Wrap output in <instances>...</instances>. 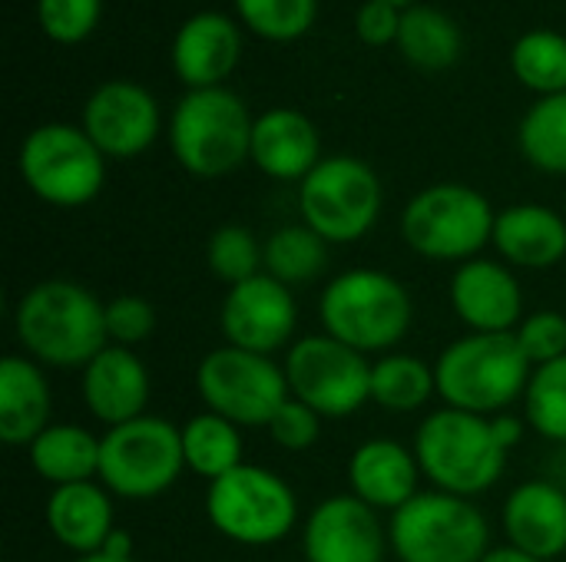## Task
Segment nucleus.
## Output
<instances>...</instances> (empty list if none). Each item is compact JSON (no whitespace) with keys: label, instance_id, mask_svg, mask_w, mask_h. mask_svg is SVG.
I'll return each instance as SVG.
<instances>
[{"label":"nucleus","instance_id":"obj_1","mask_svg":"<svg viewBox=\"0 0 566 562\" xmlns=\"http://www.w3.org/2000/svg\"><path fill=\"white\" fill-rule=\"evenodd\" d=\"M13 331L27 358L50 368H86L109 344L106 305L66 278L27 288L13 308Z\"/></svg>","mask_w":566,"mask_h":562},{"label":"nucleus","instance_id":"obj_2","mask_svg":"<svg viewBox=\"0 0 566 562\" xmlns=\"http://www.w3.org/2000/svg\"><path fill=\"white\" fill-rule=\"evenodd\" d=\"M325 335L361 351L388 354L411 328L415 305L408 288L378 268H352L335 275L318 301Z\"/></svg>","mask_w":566,"mask_h":562},{"label":"nucleus","instance_id":"obj_3","mask_svg":"<svg viewBox=\"0 0 566 562\" xmlns=\"http://www.w3.org/2000/svg\"><path fill=\"white\" fill-rule=\"evenodd\" d=\"M507 454L511 450L497 437L494 421L454 407L428 414L415 434L421 474L434 484V490L468 500L488 494L501 480Z\"/></svg>","mask_w":566,"mask_h":562},{"label":"nucleus","instance_id":"obj_4","mask_svg":"<svg viewBox=\"0 0 566 562\" xmlns=\"http://www.w3.org/2000/svg\"><path fill=\"white\" fill-rule=\"evenodd\" d=\"M534 364L511 335H464L434 361L438 397L468 414H497L524 397Z\"/></svg>","mask_w":566,"mask_h":562},{"label":"nucleus","instance_id":"obj_5","mask_svg":"<svg viewBox=\"0 0 566 562\" xmlns=\"http://www.w3.org/2000/svg\"><path fill=\"white\" fill-rule=\"evenodd\" d=\"M252 126L255 119L235 93L222 86L192 89L172 113L169 146L186 172L219 179L252 156Z\"/></svg>","mask_w":566,"mask_h":562},{"label":"nucleus","instance_id":"obj_6","mask_svg":"<svg viewBox=\"0 0 566 562\" xmlns=\"http://www.w3.org/2000/svg\"><path fill=\"white\" fill-rule=\"evenodd\" d=\"M497 212L491 202L461 182L421 189L401 212V235L411 252L431 262H471L494 238Z\"/></svg>","mask_w":566,"mask_h":562},{"label":"nucleus","instance_id":"obj_7","mask_svg":"<svg viewBox=\"0 0 566 562\" xmlns=\"http://www.w3.org/2000/svg\"><path fill=\"white\" fill-rule=\"evenodd\" d=\"M388 540L398 562H481L491 550L484 513L444 490H424L395 510Z\"/></svg>","mask_w":566,"mask_h":562},{"label":"nucleus","instance_id":"obj_8","mask_svg":"<svg viewBox=\"0 0 566 562\" xmlns=\"http://www.w3.org/2000/svg\"><path fill=\"white\" fill-rule=\"evenodd\" d=\"M186 470L182 427L166 417H136L99 437V484L123 500H153Z\"/></svg>","mask_w":566,"mask_h":562},{"label":"nucleus","instance_id":"obj_9","mask_svg":"<svg viewBox=\"0 0 566 562\" xmlns=\"http://www.w3.org/2000/svg\"><path fill=\"white\" fill-rule=\"evenodd\" d=\"M206 513L212 527L239 547H275L292 533L298 500L279 474L242 464L209 484Z\"/></svg>","mask_w":566,"mask_h":562},{"label":"nucleus","instance_id":"obj_10","mask_svg":"<svg viewBox=\"0 0 566 562\" xmlns=\"http://www.w3.org/2000/svg\"><path fill=\"white\" fill-rule=\"evenodd\" d=\"M17 166L27 189L56 209L93 202L106 182V156L83 129L66 123L36 126L23 139Z\"/></svg>","mask_w":566,"mask_h":562},{"label":"nucleus","instance_id":"obj_11","mask_svg":"<svg viewBox=\"0 0 566 562\" xmlns=\"http://www.w3.org/2000/svg\"><path fill=\"white\" fill-rule=\"evenodd\" d=\"M196 391L206 411L235 427H269L275 411L292 397L285 368L242 348H212L196 368Z\"/></svg>","mask_w":566,"mask_h":562},{"label":"nucleus","instance_id":"obj_12","mask_svg":"<svg viewBox=\"0 0 566 562\" xmlns=\"http://www.w3.org/2000/svg\"><path fill=\"white\" fill-rule=\"evenodd\" d=\"M298 209L312 232L328 245L365 238L381 215V182L355 156L322 159L298 189Z\"/></svg>","mask_w":566,"mask_h":562},{"label":"nucleus","instance_id":"obj_13","mask_svg":"<svg viewBox=\"0 0 566 562\" xmlns=\"http://www.w3.org/2000/svg\"><path fill=\"white\" fill-rule=\"evenodd\" d=\"M285 378L295 401L322 417H352L371 401L368 354L335 341L332 335L298 338L285 354Z\"/></svg>","mask_w":566,"mask_h":562},{"label":"nucleus","instance_id":"obj_14","mask_svg":"<svg viewBox=\"0 0 566 562\" xmlns=\"http://www.w3.org/2000/svg\"><path fill=\"white\" fill-rule=\"evenodd\" d=\"M219 321L226 344L272 358L275 351L292 344V335L298 328V308L292 288L262 272L229 288Z\"/></svg>","mask_w":566,"mask_h":562},{"label":"nucleus","instance_id":"obj_15","mask_svg":"<svg viewBox=\"0 0 566 562\" xmlns=\"http://www.w3.org/2000/svg\"><path fill=\"white\" fill-rule=\"evenodd\" d=\"M83 132L103 156L133 159L159 136V106L149 89L116 79L103 83L83 109Z\"/></svg>","mask_w":566,"mask_h":562},{"label":"nucleus","instance_id":"obj_16","mask_svg":"<svg viewBox=\"0 0 566 562\" xmlns=\"http://www.w3.org/2000/svg\"><path fill=\"white\" fill-rule=\"evenodd\" d=\"M305 562H381L385 530L378 513L355 494L322 500L302 533Z\"/></svg>","mask_w":566,"mask_h":562},{"label":"nucleus","instance_id":"obj_17","mask_svg":"<svg viewBox=\"0 0 566 562\" xmlns=\"http://www.w3.org/2000/svg\"><path fill=\"white\" fill-rule=\"evenodd\" d=\"M451 308L474 335H511L524 321V295L511 268L471 258L451 278Z\"/></svg>","mask_w":566,"mask_h":562},{"label":"nucleus","instance_id":"obj_18","mask_svg":"<svg viewBox=\"0 0 566 562\" xmlns=\"http://www.w3.org/2000/svg\"><path fill=\"white\" fill-rule=\"evenodd\" d=\"M80 391L86 411L109 427L143 417L149 404V371L133 354V348L106 344L80 374Z\"/></svg>","mask_w":566,"mask_h":562},{"label":"nucleus","instance_id":"obj_19","mask_svg":"<svg viewBox=\"0 0 566 562\" xmlns=\"http://www.w3.org/2000/svg\"><path fill=\"white\" fill-rule=\"evenodd\" d=\"M507 543L541 562L566 553V494L551 480H527L504 503Z\"/></svg>","mask_w":566,"mask_h":562},{"label":"nucleus","instance_id":"obj_20","mask_svg":"<svg viewBox=\"0 0 566 562\" xmlns=\"http://www.w3.org/2000/svg\"><path fill=\"white\" fill-rule=\"evenodd\" d=\"M242 56L239 26L222 13H196L189 17L172 43V66L176 76L192 89L219 86Z\"/></svg>","mask_w":566,"mask_h":562},{"label":"nucleus","instance_id":"obj_21","mask_svg":"<svg viewBox=\"0 0 566 562\" xmlns=\"http://www.w3.org/2000/svg\"><path fill=\"white\" fill-rule=\"evenodd\" d=\"M418 480L421 464L415 450L388 437L365 441L348 460L352 494L371 510H401L408 500L418 497Z\"/></svg>","mask_w":566,"mask_h":562},{"label":"nucleus","instance_id":"obj_22","mask_svg":"<svg viewBox=\"0 0 566 562\" xmlns=\"http://www.w3.org/2000/svg\"><path fill=\"white\" fill-rule=\"evenodd\" d=\"M322 139L315 123L298 109H269L252 126V162L282 182L305 179L322 159Z\"/></svg>","mask_w":566,"mask_h":562},{"label":"nucleus","instance_id":"obj_23","mask_svg":"<svg viewBox=\"0 0 566 562\" xmlns=\"http://www.w3.org/2000/svg\"><path fill=\"white\" fill-rule=\"evenodd\" d=\"M43 517H46V530L53 533V540L76 556L99 553L116 530L109 490L96 480L53 487V494L46 497Z\"/></svg>","mask_w":566,"mask_h":562},{"label":"nucleus","instance_id":"obj_24","mask_svg":"<svg viewBox=\"0 0 566 562\" xmlns=\"http://www.w3.org/2000/svg\"><path fill=\"white\" fill-rule=\"evenodd\" d=\"M491 245L507 265L517 268H554L566 255V219L547 205H511L494 219Z\"/></svg>","mask_w":566,"mask_h":562},{"label":"nucleus","instance_id":"obj_25","mask_svg":"<svg viewBox=\"0 0 566 562\" xmlns=\"http://www.w3.org/2000/svg\"><path fill=\"white\" fill-rule=\"evenodd\" d=\"M53 394L33 358L7 354L0 361V437L10 447H30L50 427Z\"/></svg>","mask_w":566,"mask_h":562},{"label":"nucleus","instance_id":"obj_26","mask_svg":"<svg viewBox=\"0 0 566 562\" xmlns=\"http://www.w3.org/2000/svg\"><path fill=\"white\" fill-rule=\"evenodd\" d=\"M30 467L50 487L99 480V437L76 424H50L30 447Z\"/></svg>","mask_w":566,"mask_h":562},{"label":"nucleus","instance_id":"obj_27","mask_svg":"<svg viewBox=\"0 0 566 562\" xmlns=\"http://www.w3.org/2000/svg\"><path fill=\"white\" fill-rule=\"evenodd\" d=\"M438 394L434 368L415 354L388 351L371 364V401L391 414L421 411Z\"/></svg>","mask_w":566,"mask_h":562},{"label":"nucleus","instance_id":"obj_28","mask_svg":"<svg viewBox=\"0 0 566 562\" xmlns=\"http://www.w3.org/2000/svg\"><path fill=\"white\" fill-rule=\"evenodd\" d=\"M398 46L418 70L438 73L458 63L461 56V30L438 7H411L401 13Z\"/></svg>","mask_w":566,"mask_h":562},{"label":"nucleus","instance_id":"obj_29","mask_svg":"<svg viewBox=\"0 0 566 562\" xmlns=\"http://www.w3.org/2000/svg\"><path fill=\"white\" fill-rule=\"evenodd\" d=\"M182 454L186 470L212 484L229 470L242 467V434L232 421L206 411L182 427Z\"/></svg>","mask_w":566,"mask_h":562},{"label":"nucleus","instance_id":"obj_30","mask_svg":"<svg viewBox=\"0 0 566 562\" xmlns=\"http://www.w3.org/2000/svg\"><path fill=\"white\" fill-rule=\"evenodd\" d=\"M328 262V242L302 225H285L269 235L265 242V275L279 278L282 285H305L322 275Z\"/></svg>","mask_w":566,"mask_h":562},{"label":"nucleus","instance_id":"obj_31","mask_svg":"<svg viewBox=\"0 0 566 562\" xmlns=\"http://www.w3.org/2000/svg\"><path fill=\"white\" fill-rule=\"evenodd\" d=\"M521 152L531 166L566 176V93L544 96L521 123Z\"/></svg>","mask_w":566,"mask_h":562},{"label":"nucleus","instance_id":"obj_32","mask_svg":"<svg viewBox=\"0 0 566 562\" xmlns=\"http://www.w3.org/2000/svg\"><path fill=\"white\" fill-rule=\"evenodd\" d=\"M514 73L524 86L537 93H566V36L554 30L524 33L511 53Z\"/></svg>","mask_w":566,"mask_h":562},{"label":"nucleus","instance_id":"obj_33","mask_svg":"<svg viewBox=\"0 0 566 562\" xmlns=\"http://www.w3.org/2000/svg\"><path fill=\"white\" fill-rule=\"evenodd\" d=\"M524 414L541 437L566 444V354L534 368L524 391Z\"/></svg>","mask_w":566,"mask_h":562},{"label":"nucleus","instance_id":"obj_34","mask_svg":"<svg viewBox=\"0 0 566 562\" xmlns=\"http://www.w3.org/2000/svg\"><path fill=\"white\" fill-rule=\"evenodd\" d=\"M206 265L219 282H226L232 288V285H242L249 278L262 275L265 245H259V238L245 225H222L209 235Z\"/></svg>","mask_w":566,"mask_h":562},{"label":"nucleus","instance_id":"obj_35","mask_svg":"<svg viewBox=\"0 0 566 562\" xmlns=\"http://www.w3.org/2000/svg\"><path fill=\"white\" fill-rule=\"evenodd\" d=\"M242 20L269 40H298L312 30L318 0H235Z\"/></svg>","mask_w":566,"mask_h":562},{"label":"nucleus","instance_id":"obj_36","mask_svg":"<svg viewBox=\"0 0 566 562\" xmlns=\"http://www.w3.org/2000/svg\"><path fill=\"white\" fill-rule=\"evenodd\" d=\"M103 0H40L36 17L50 40L56 43H80L99 23Z\"/></svg>","mask_w":566,"mask_h":562},{"label":"nucleus","instance_id":"obj_37","mask_svg":"<svg viewBox=\"0 0 566 562\" xmlns=\"http://www.w3.org/2000/svg\"><path fill=\"white\" fill-rule=\"evenodd\" d=\"M524 358L541 368V364H551L557 358L566 354V318L560 311H534V315H524V321L517 325L514 331Z\"/></svg>","mask_w":566,"mask_h":562},{"label":"nucleus","instance_id":"obj_38","mask_svg":"<svg viewBox=\"0 0 566 562\" xmlns=\"http://www.w3.org/2000/svg\"><path fill=\"white\" fill-rule=\"evenodd\" d=\"M156 331V308L143 295H116L106 301V335L109 344L133 348Z\"/></svg>","mask_w":566,"mask_h":562},{"label":"nucleus","instance_id":"obj_39","mask_svg":"<svg viewBox=\"0 0 566 562\" xmlns=\"http://www.w3.org/2000/svg\"><path fill=\"white\" fill-rule=\"evenodd\" d=\"M265 431H269V437H272L282 450L302 454V450H308V447L318 444V437H322V414L312 411L308 404L289 397V401L275 411V417L269 421Z\"/></svg>","mask_w":566,"mask_h":562},{"label":"nucleus","instance_id":"obj_40","mask_svg":"<svg viewBox=\"0 0 566 562\" xmlns=\"http://www.w3.org/2000/svg\"><path fill=\"white\" fill-rule=\"evenodd\" d=\"M401 30V13L391 3L381 0H365V7L358 10V36L368 46H388L398 40Z\"/></svg>","mask_w":566,"mask_h":562},{"label":"nucleus","instance_id":"obj_41","mask_svg":"<svg viewBox=\"0 0 566 562\" xmlns=\"http://www.w3.org/2000/svg\"><path fill=\"white\" fill-rule=\"evenodd\" d=\"M494 427H497V437L504 441V447L511 450L514 444H521V437H524V427H521V421L517 417H494Z\"/></svg>","mask_w":566,"mask_h":562},{"label":"nucleus","instance_id":"obj_42","mask_svg":"<svg viewBox=\"0 0 566 562\" xmlns=\"http://www.w3.org/2000/svg\"><path fill=\"white\" fill-rule=\"evenodd\" d=\"M99 553L116 556V560H133V537L123 533V530H113V537L106 540V547H103Z\"/></svg>","mask_w":566,"mask_h":562},{"label":"nucleus","instance_id":"obj_43","mask_svg":"<svg viewBox=\"0 0 566 562\" xmlns=\"http://www.w3.org/2000/svg\"><path fill=\"white\" fill-rule=\"evenodd\" d=\"M481 562H541V560H534V556H527V553H521L517 547H511V543H507V547L488 550Z\"/></svg>","mask_w":566,"mask_h":562},{"label":"nucleus","instance_id":"obj_44","mask_svg":"<svg viewBox=\"0 0 566 562\" xmlns=\"http://www.w3.org/2000/svg\"><path fill=\"white\" fill-rule=\"evenodd\" d=\"M73 562H136V560H116V556H106V553H90V556H76Z\"/></svg>","mask_w":566,"mask_h":562},{"label":"nucleus","instance_id":"obj_45","mask_svg":"<svg viewBox=\"0 0 566 562\" xmlns=\"http://www.w3.org/2000/svg\"><path fill=\"white\" fill-rule=\"evenodd\" d=\"M381 3H391V7H408L411 0H381Z\"/></svg>","mask_w":566,"mask_h":562}]
</instances>
